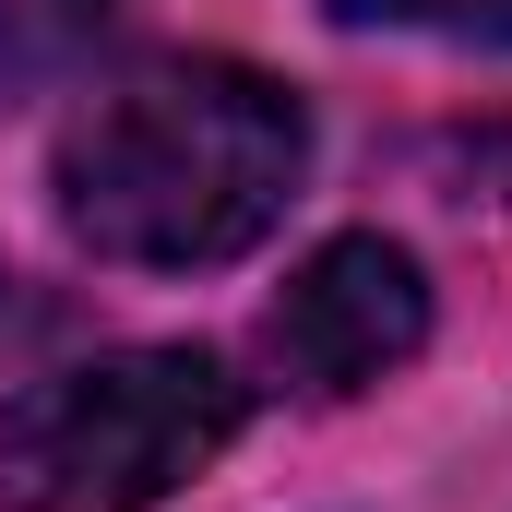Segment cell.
<instances>
[{"label": "cell", "mask_w": 512, "mask_h": 512, "mask_svg": "<svg viewBox=\"0 0 512 512\" xmlns=\"http://www.w3.org/2000/svg\"><path fill=\"white\" fill-rule=\"evenodd\" d=\"M239 441V382L203 346H108L0 405V512H155Z\"/></svg>", "instance_id": "obj_2"}, {"label": "cell", "mask_w": 512, "mask_h": 512, "mask_svg": "<svg viewBox=\"0 0 512 512\" xmlns=\"http://www.w3.org/2000/svg\"><path fill=\"white\" fill-rule=\"evenodd\" d=\"M334 24H405V36H453V48H512V0H322Z\"/></svg>", "instance_id": "obj_5"}, {"label": "cell", "mask_w": 512, "mask_h": 512, "mask_svg": "<svg viewBox=\"0 0 512 512\" xmlns=\"http://www.w3.org/2000/svg\"><path fill=\"white\" fill-rule=\"evenodd\" d=\"M310 108L251 60H143L60 131V227L131 274H203L274 239Z\"/></svg>", "instance_id": "obj_1"}, {"label": "cell", "mask_w": 512, "mask_h": 512, "mask_svg": "<svg viewBox=\"0 0 512 512\" xmlns=\"http://www.w3.org/2000/svg\"><path fill=\"white\" fill-rule=\"evenodd\" d=\"M108 12H120V0H0V96L60 84V72L108 36Z\"/></svg>", "instance_id": "obj_4"}, {"label": "cell", "mask_w": 512, "mask_h": 512, "mask_svg": "<svg viewBox=\"0 0 512 512\" xmlns=\"http://www.w3.org/2000/svg\"><path fill=\"white\" fill-rule=\"evenodd\" d=\"M0 310H12V298H0Z\"/></svg>", "instance_id": "obj_6"}, {"label": "cell", "mask_w": 512, "mask_h": 512, "mask_svg": "<svg viewBox=\"0 0 512 512\" xmlns=\"http://www.w3.org/2000/svg\"><path fill=\"white\" fill-rule=\"evenodd\" d=\"M262 334H274V370L298 393H370L382 370H405L429 346V274L382 227L322 239V251L286 274V298H274Z\"/></svg>", "instance_id": "obj_3"}]
</instances>
